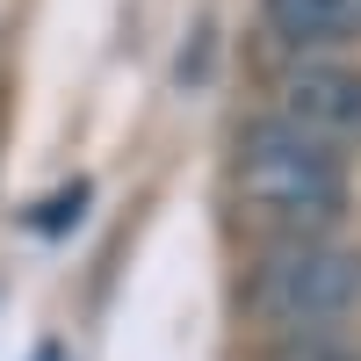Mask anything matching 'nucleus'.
<instances>
[{"label":"nucleus","mask_w":361,"mask_h":361,"mask_svg":"<svg viewBox=\"0 0 361 361\" xmlns=\"http://www.w3.org/2000/svg\"><path fill=\"white\" fill-rule=\"evenodd\" d=\"M231 195H238V217L282 246V238H333L354 188H347V159L333 145L289 130L282 116H260V123L238 130Z\"/></svg>","instance_id":"1"},{"label":"nucleus","mask_w":361,"mask_h":361,"mask_svg":"<svg viewBox=\"0 0 361 361\" xmlns=\"http://www.w3.org/2000/svg\"><path fill=\"white\" fill-rule=\"evenodd\" d=\"M246 311L260 325H275L282 340L333 333L340 318L361 311V253L333 246V238H282L253 260Z\"/></svg>","instance_id":"2"},{"label":"nucleus","mask_w":361,"mask_h":361,"mask_svg":"<svg viewBox=\"0 0 361 361\" xmlns=\"http://www.w3.org/2000/svg\"><path fill=\"white\" fill-rule=\"evenodd\" d=\"M289 130L333 145L340 159L361 152V66L354 58H289L275 80V109Z\"/></svg>","instance_id":"3"},{"label":"nucleus","mask_w":361,"mask_h":361,"mask_svg":"<svg viewBox=\"0 0 361 361\" xmlns=\"http://www.w3.org/2000/svg\"><path fill=\"white\" fill-rule=\"evenodd\" d=\"M260 15L289 58H340L361 37V0H260Z\"/></svg>","instance_id":"4"},{"label":"nucleus","mask_w":361,"mask_h":361,"mask_svg":"<svg viewBox=\"0 0 361 361\" xmlns=\"http://www.w3.org/2000/svg\"><path fill=\"white\" fill-rule=\"evenodd\" d=\"M275 361H361L354 340H333V333H311V340H282Z\"/></svg>","instance_id":"5"},{"label":"nucleus","mask_w":361,"mask_h":361,"mask_svg":"<svg viewBox=\"0 0 361 361\" xmlns=\"http://www.w3.org/2000/svg\"><path fill=\"white\" fill-rule=\"evenodd\" d=\"M80 202H87V188H73V195H51V202H44V217H37V224H44V231H58V224H66V217L80 224Z\"/></svg>","instance_id":"6"}]
</instances>
